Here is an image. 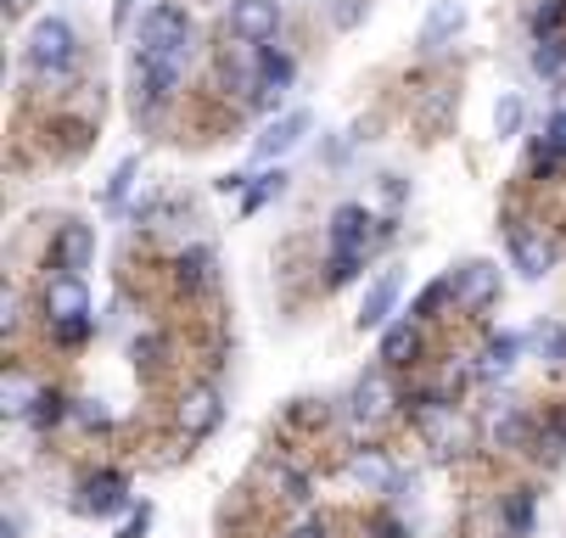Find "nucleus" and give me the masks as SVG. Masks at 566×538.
I'll list each match as a JSON object with an SVG mask.
<instances>
[{
  "instance_id": "dca6fc26",
  "label": "nucleus",
  "mask_w": 566,
  "mask_h": 538,
  "mask_svg": "<svg viewBox=\"0 0 566 538\" xmlns=\"http://www.w3.org/2000/svg\"><path fill=\"white\" fill-rule=\"evenodd\" d=\"M124 499H129V494H124V477H118V472H102V477H91V483H85V499H78V510H91V516H113Z\"/></svg>"
},
{
  "instance_id": "cd10ccee",
  "label": "nucleus",
  "mask_w": 566,
  "mask_h": 538,
  "mask_svg": "<svg viewBox=\"0 0 566 538\" xmlns=\"http://www.w3.org/2000/svg\"><path fill=\"white\" fill-rule=\"evenodd\" d=\"M29 421H34V426H56V421H62V399L40 388V399H34V410H29Z\"/></svg>"
},
{
  "instance_id": "aec40b11",
  "label": "nucleus",
  "mask_w": 566,
  "mask_h": 538,
  "mask_svg": "<svg viewBox=\"0 0 566 538\" xmlns=\"http://www.w3.org/2000/svg\"><path fill=\"white\" fill-rule=\"evenodd\" d=\"M533 348H538L544 359L566 365V326H555V320H538V326H533Z\"/></svg>"
},
{
  "instance_id": "4be33fe9",
  "label": "nucleus",
  "mask_w": 566,
  "mask_h": 538,
  "mask_svg": "<svg viewBox=\"0 0 566 538\" xmlns=\"http://www.w3.org/2000/svg\"><path fill=\"white\" fill-rule=\"evenodd\" d=\"M34 399H40V388H34V381L29 376H7V415H29L34 410Z\"/></svg>"
},
{
  "instance_id": "393cba45",
  "label": "nucleus",
  "mask_w": 566,
  "mask_h": 538,
  "mask_svg": "<svg viewBox=\"0 0 566 538\" xmlns=\"http://www.w3.org/2000/svg\"><path fill=\"white\" fill-rule=\"evenodd\" d=\"M505 521H511V532H516V538L533 527V494H527V488H516V494H511V505H505Z\"/></svg>"
},
{
  "instance_id": "7c9ffc66",
  "label": "nucleus",
  "mask_w": 566,
  "mask_h": 538,
  "mask_svg": "<svg viewBox=\"0 0 566 538\" xmlns=\"http://www.w3.org/2000/svg\"><path fill=\"white\" fill-rule=\"evenodd\" d=\"M129 180H135V158H124V163H118V175H113V186H107V202H124Z\"/></svg>"
},
{
  "instance_id": "1a4fd4ad",
  "label": "nucleus",
  "mask_w": 566,
  "mask_h": 538,
  "mask_svg": "<svg viewBox=\"0 0 566 538\" xmlns=\"http://www.w3.org/2000/svg\"><path fill=\"white\" fill-rule=\"evenodd\" d=\"M51 253H56V270H62V275L91 270V259H96V230H91V224H62Z\"/></svg>"
},
{
  "instance_id": "f257e3e1",
  "label": "nucleus",
  "mask_w": 566,
  "mask_h": 538,
  "mask_svg": "<svg viewBox=\"0 0 566 538\" xmlns=\"http://www.w3.org/2000/svg\"><path fill=\"white\" fill-rule=\"evenodd\" d=\"M23 62L29 73H40V80H62V73H73L78 62V34L67 18H40L29 29V45H23Z\"/></svg>"
},
{
  "instance_id": "20e7f679",
  "label": "nucleus",
  "mask_w": 566,
  "mask_h": 538,
  "mask_svg": "<svg viewBox=\"0 0 566 538\" xmlns=\"http://www.w3.org/2000/svg\"><path fill=\"white\" fill-rule=\"evenodd\" d=\"M45 320L62 331V326H85L91 320V292L78 275H51L45 281Z\"/></svg>"
},
{
  "instance_id": "a211bd4d",
  "label": "nucleus",
  "mask_w": 566,
  "mask_h": 538,
  "mask_svg": "<svg viewBox=\"0 0 566 538\" xmlns=\"http://www.w3.org/2000/svg\"><path fill=\"white\" fill-rule=\"evenodd\" d=\"M416 354H421V331L410 320H398V326L381 331V365H410Z\"/></svg>"
},
{
  "instance_id": "423d86ee",
  "label": "nucleus",
  "mask_w": 566,
  "mask_h": 538,
  "mask_svg": "<svg viewBox=\"0 0 566 538\" xmlns=\"http://www.w3.org/2000/svg\"><path fill=\"white\" fill-rule=\"evenodd\" d=\"M416 426H421L427 449H438V454H454L465 443V426H460V415H454L449 399H421L416 404Z\"/></svg>"
},
{
  "instance_id": "ddd939ff",
  "label": "nucleus",
  "mask_w": 566,
  "mask_h": 538,
  "mask_svg": "<svg viewBox=\"0 0 566 538\" xmlns=\"http://www.w3.org/2000/svg\"><path fill=\"white\" fill-rule=\"evenodd\" d=\"M516 354H522V337H511V331L489 337V342H482V354H476V376H482V381L511 376V370H516Z\"/></svg>"
},
{
  "instance_id": "473e14b6",
  "label": "nucleus",
  "mask_w": 566,
  "mask_h": 538,
  "mask_svg": "<svg viewBox=\"0 0 566 538\" xmlns=\"http://www.w3.org/2000/svg\"><path fill=\"white\" fill-rule=\"evenodd\" d=\"M202 270H208V259H202V253L180 259V281H191V286H197V281H202Z\"/></svg>"
},
{
  "instance_id": "f704fd0d",
  "label": "nucleus",
  "mask_w": 566,
  "mask_h": 538,
  "mask_svg": "<svg viewBox=\"0 0 566 538\" xmlns=\"http://www.w3.org/2000/svg\"><path fill=\"white\" fill-rule=\"evenodd\" d=\"M376 538H403V527L398 521H376Z\"/></svg>"
},
{
  "instance_id": "6e6552de",
  "label": "nucleus",
  "mask_w": 566,
  "mask_h": 538,
  "mask_svg": "<svg viewBox=\"0 0 566 538\" xmlns=\"http://www.w3.org/2000/svg\"><path fill=\"white\" fill-rule=\"evenodd\" d=\"M449 281H454V303H460V309H471V315H476V309H489V303L500 297V270H494V264H482V259L460 264Z\"/></svg>"
},
{
  "instance_id": "f3484780",
  "label": "nucleus",
  "mask_w": 566,
  "mask_h": 538,
  "mask_svg": "<svg viewBox=\"0 0 566 538\" xmlns=\"http://www.w3.org/2000/svg\"><path fill=\"white\" fill-rule=\"evenodd\" d=\"M348 477H354V483H365V488H392V483H398L392 460H387L381 449H359V454L348 460Z\"/></svg>"
},
{
  "instance_id": "c9c22d12",
  "label": "nucleus",
  "mask_w": 566,
  "mask_h": 538,
  "mask_svg": "<svg viewBox=\"0 0 566 538\" xmlns=\"http://www.w3.org/2000/svg\"><path fill=\"white\" fill-rule=\"evenodd\" d=\"M129 12H135V0H118V7H113V18H118V23H129Z\"/></svg>"
},
{
  "instance_id": "6ab92c4d",
  "label": "nucleus",
  "mask_w": 566,
  "mask_h": 538,
  "mask_svg": "<svg viewBox=\"0 0 566 538\" xmlns=\"http://www.w3.org/2000/svg\"><path fill=\"white\" fill-rule=\"evenodd\" d=\"M533 67L544 73V80H560V73H566V34L533 40Z\"/></svg>"
},
{
  "instance_id": "bb28decb",
  "label": "nucleus",
  "mask_w": 566,
  "mask_h": 538,
  "mask_svg": "<svg viewBox=\"0 0 566 538\" xmlns=\"http://www.w3.org/2000/svg\"><path fill=\"white\" fill-rule=\"evenodd\" d=\"M516 129H522V102L505 96V102L494 107V135H516Z\"/></svg>"
},
{
  "instance_id": "9b49d317",
  "label": "nucleus",
  "mask_w": 566,
  "mask_h": 538,
  "mask_svg": "<svg viewBox=\"0 0 566 538\" xmlns=\"http://www.w3.org/2000/svg\"><path fill=\"white\" fill-rule=\"evenodd\" d=\"M219 415H224L219 388H191V393L180 399V432H186V437H208V432L219 426Z\"/></svg>"
},
{
  "instance_id": "9d476101",
  "label": "nucleus",
  "mask_w": 566,
  "mask_h": 538,
  "mask_svg": "<svg viewBox=\"0 0 566 538\" xmlns=\"http://www.w3.org/2000/svg\"><path fill=\"white\" fill-rule=\"evenodd\" d=\"M392 388H387V376L381 370H370V376H359V388H354V421L359 426H381L387 415H392Z\"/></svg>"
},
{
  "instance_id": "5701e85b",
  "label": "nucleus",
  "mask_w": 566,
  "mask_h": 538,
  "mask_svg": "<svg viewBox=\"0 0 566 538\" xmlns=\"http://www.w3.org/2000/svg\"><path fill=\"white\" fill-rule=\"evenodd\" d=\"M489 437H494L500 449H522V443H527V421H522L516 410H505V415H494V426H489Z\"/></svg>"
},
{
  "instance_id": "c85d7f7f",
  "label": "nucleus",
  "mask_w": 566,
  "mask_h": 538,
  "mask_svg": "<svg viewBox=\"0 0 566 538\" xmlns=\"http://www.w3.org/2000/svg\"><path fill=\"white\" fill-rule=\"evenodd\" d=\"M544 151H549V158H566V113H555L544 124Z\"/></svg>"
},
{
  "instance_id": "f8f14e48",
  "label": "nucleus",
  "mask_w": 566,
  "mask_h": 538,
  "mask_svg": "<svg viewBox=\"0 0 566 538\" xmlns=\"http://www.w3.org/2000/svg\"><path fill=\"white\" fill-rule=\"evenodd\" d=\"M303 135H308V113H303V107H292V113H281V118L259 135V146H253V151H259V158H286V151H292Z\"/></svg>"
},
{
  "instance_id": "f03ea898",
  "label": "nucleus",
  "mask_w": 566,
  "mask_h": 538,
  "mask_svg": "<svg viewBox=\"0 0 566 538\" xmlns=\"http://www.w3.org/2000/svg\"><path fill=\"white\" fill-rule=\"evenodd\" d=\"M365 242H370V213L359 202H343L332 213V281H354V270L365 259Z\"/></svg>"
},
{
  "instance_id": "a878e982",
  "label": "nucleus",
  "mask_w": 566,
  "mask_h": 538,
  "mask_svg": "<svg viewBox=\"0 0 566 538\" xmlns=\"http://www.w3.org/2000/svg\"><path fill=\"white\" fill-rule=\"evenodd\" d=\"M281 191H286V175H281V169H275V175H259V186L248 191V213H259V208H264L270 197H281Z\"/></svg>"
},
{
  "instance_id": "c756f323",
  "label": "nucleus",
  "mask_w": 566,
  "mask_h": 538,
  "mask_svg": "<svg viewBox=\"0 0 566 538\" xmlns=\"http://www.w3.org/2000/svg\"><path fill=\"white\" fill-rule=\"evenodd\" d=\"M443 297H454V281H432V286H427V292L416 297V315H432Z\"/></svg>"
},
{
  "instance_id": "39448f33",
  "label": "nucleus",
  "mask_w": 566,
  "mask_h": 538,
  "mask_svg": "<svg viewBox=\"0 0 566 538\" xmlns=\"http://www.w3.org/2000/svg\"><path fill=\"white\" fill-rule=\"evenodd\" d=\"M281 29V0H230V34L241 45H264Z\"/></svg>"
},
{
  "instance_id": "b1692460",
  "label": "nucleus",
  "mask_w": 566,
  "mask_h": 538,
  "mask_svg": "<svg viewBox=\"0 0 566 538\" xmlns=\"http://www.w3.org/2000/svg\"><path fill=\"white\" fill-rule=\"evenodd\" d=\"M544 34H566V0H544L533 12V40H544Z\"/></svg>"
},
{
  "instance_id": "2f4dec72",
  "label": "nucleus",
  "mask_w": 566,
  "mask_h": 538,
  "mask_svg": "<svg viewBox=\"0 0 566 538\" xmlns=\"http://www.w3.org/2000/svg\"><path fill=\"white\" fill-rule=\"evenodd\" d=\"M146 527H151V510L140 505V510H135V516L124 521V532H118V538H146Z\"/></svg>"
},
{
  "instance_id": "0eeeda50",
  "label": "nucleus",
  "mask_w": 566,
  "mask_h": 538,
  "mask_svg": "<svg viewBox=\"0 0 566 538\" xmlns=\"http://www.w3.org/2000/svg\"><path fill=\"white\" fill-rule=\"evenodd\" d=\"M135 40H140V51H151V45H175V40H191V18H186V7H175V0H157V7H146V12H140Z\"/></svg>"
},
{
  "instance_id": "4c0bfd02",
  "label": "nucleus",
  "mask_w": 566,
  "mask_h": 538,
  "mask_svg": "<svg viewBox=\"0 0 566 538\" xmlns=\"http://www.w3.org/2000/svg\"><path fill=\"white\" fill-rule=\"evenodd\" d=\"M0 538H18V521H0Z\"/></svg>"
},
{
  "instance_id": "2eb2a0df",
  "label": "nucleus",
  "mask_w": 566,
  "mask_h": 538,
  "mask_svg": "<svg viewBox=\"0 0 566 538\" xmlns=\"http://www.w3.org/2000/svg\"><path fill=\"white\" fill-rule=\"evenodd\" d=\"M392 303H398V275H381L365 292V303H359V331H381L387 315H392Z\"/></svg>"
},
{
  "instance_id": "412c9836",
  "label": "nucleus",
  "mask_w": 566,
  "mask_h": 538,
  "mask_svg": "<svg viewBox=\"0 0 566 538\" xmlns=\"http://www.w3.org/2000/svg\"><path fill=\"white\" fill-rule=\"evenodd\" d=\"M259 73H264V91H286V85H292V56L259 51Z\"/></svg>"
},
{
  "instance_id": "7ed1b4c3",
  "label": "nucleus",
  "mask_w": 566,
  "mask_h": 538,
  "mask_svg": "<svg viewBox=\"0 0 566 538\" xmlns=\"http://www.w3.org/2000/svg\"><path fill=\"white\" fill-rule=\"evenodd\" d=\"M511 264L527 275V281H544L549 270H555V242L544 236V224H533V219H511Z\"/></svg>"
},
{
  "instance_id": "72a5a7b5",
  "label": "nucleus",
  "mask_w": 566,
  "mask_h": 538,
  "mask_svg": "<svg viewBox=\"0 0 566 538\" xmlns=\"http://www.w3.org/2000/svg\"><path fill=\"white\" fill-rule=\"evenodd\" d=\"M0 326H7V331L18 326V297H12V292H7V297H0Z\"/></svg>"
},
{
  "instance_id": "e433bc0d",
  "label": "nucleus",
  "mask_w": 566,
  "mask_h": 538,
  "mask_svg": "<svg viewBox=\"0 0 566 538\" xmlns=\"http://www.w3.org/2000/svg\"><path fill=\"white\" fill-rule=\"evenodd\" d=\"M292 538H326V527H319V521H314V527H297Z\"/></svg>"
},
{
  "instance_id": "4468645a",
  "label": "nucleus",
  "mask_w": 566,
  "mask_h": 538,
  "mask_svg": "<svg viewBox=\"0 0 566 538\" xmlns=\"http://www.w3.org/2000/svg\"><path fill=\"white\" fill-rule=\"evenodd\" d=\"M465 29V7L460 0H432V12H427V23H421V45L427 51H438L449 34H460Z\"/></svg>"
}]
</instances>
